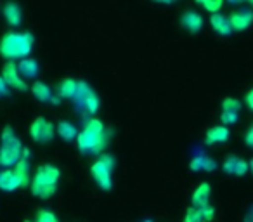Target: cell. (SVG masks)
Listing matches in <instances>:
<instances>
[{
  "instance_id": "33",
  "label": "cell",
  "mask_w": 253,
  "mask_h": 222,
  "mask_svg": "<svg viewBox=\"0 0 253 222\" xmlns=\"http://www.w3.org/2000/svg\"><path fill=\"white\" fill-rule=\"evenodd\" d=\"M248 163H250V172H252V174H253V158H252V160H250V162H248Z\"/></svg>"
},
{
  "instance_id": "16",
  "label": "cell",
  "mask_w": 253,
  "mask_h": 222,
  "mask_svg": "<svg viewBox=\"0 0 253 222\" xmlns=\"http://www.w3.org/2000/svg\"><path fill=\"white\" fill-rule=\"evenodd\" d=\"M210 194H211V186L208 182H201L196 189L191 194V203L194 208H203L207 205H210Z\"/></svg>"
},
{
  "instance_id": "21",
  "label": "cell",
  "mask_w": 253,
  "mask_h": 222,
  "mask_svg": "<svg viewBox=\"0 0 253 222\" xmlns=\"http://www.w3.org/2000/svg\"><path fill=\"white\" fill-rule=\"evenodd\" d=\"M18 70L21 73L23 78H35L40 71V66L37 63V59L33 57H26V59H21L18 64Z\"/></svg>"
},
{
  "instance_id": "6",
  "label": "cell",
  "mask_w": 253,
  "mask_h": 222,
  "mask_svg": "<svg viewBox=\"0 0 253 222\" xmlns=\"http://www.w3.org/2000/svg\"><path fill=\"white\" fill-rule=\"evenodd\" d=\"M73 102L80 111L84 109L85 115H95L99 111V106H101L99 95L84 80L78 82V92H77V97L73 99Z\"/></svg>"
},
{
  "instance_id": "20",
  "label": "cell",
  "mask_w": 253,
  "mask_h": 222,
  "mask_svg": "<svg viewBox=\"0 0 253 222\" xmlns=\"http://www.w3.org/2000/svg\"><path fill=\"white\" fill-rule=\"evenodd\" d=\"M56 132H57V135H59L63 141H66V142H70V141H77V137H78V131H77V127H75L71 122H68V120H61L59 124H57V127H56Z\"/></svg>"
},
{
  "instance_id": "24",
  "label": "cell",
  "mask_w": 253,
  "mask_h": 222,
  "mask_svg": "<svg viewBox=\"0 0 253 222\" xmlns=\"http://www.w3.org/2000/svg\"><path fill=\"white\" fill-rule=\"evenodd\" d=\"M241 109V101L236 97H225L222 101V111H229V113H238Z\"/></svg>"
},
{
  "instance_id": "18",
  "label": "cell",
  "mask_w": 253,
  "mask_h": 222,
  "mask_svg": "<svg viewBox=\"0 0 253 222\" xmlns=\"http://www.w3.org/2000/svg\"><path fill=\"white\" fill-rule=\"evenodd\" d=\"M78 82L80 80H75V78H64L61 80V84L57 85V97L63 101V99H71L73 101L77 97V92H78Z\"/></svg>"
},
{
  "instance_id": "1",
  "label": "cell",
  "mask_w": 253,
  "mask_h": 222,
  "mask_svg": "<svg viewBox=\"0 0 253 222\" xmlns=\"http://www.w3.org/2000/svg\"><path fill=\"white\" fill-rule=\"evenodd\" d=\"M109 144V132L99 118H90L85 122V127L78 132L77 148L84 155H102Z\"/></svg>"
},
{
  "instance_id": "8",
  "label": "cell",
  "mask_w": 253,
  "mask_h": 222,
  "mask_svg": "<svg viewBox=\"0 0 253 222\" xmlns=\"http://www.w3.org/2000/svg\"><path fill=\"white\" fill-rule=\"evenodd\" d=\"M0 77L4 78V82L7 84V87L12 89V90L25 92L26 89H28L25 78H23L21 73H19L18 64H14V63H5L4 68H2V75H0Z\"/></svg>"
},
{
  "instance_id": "26",
  "label": "cell",
  "mask_w": 253,
  "mask_h": 222,
  "mask_svg": "<svg viewBox=\"0 0 253 222\" xmlns=\"http://www.w3.org/2000/svg\"><path fill=\"white\" fill-rule=\"evenodd\" d=\"M184 222H205L200 214V208H187L186 214H184Z\"/></svg>"
},
{
  "instance_id": "17",
  "label": "cell",
  "mask_w": 253,
  "mask_h": 222,
  "mask_svg": "<svg viewBox=\"0 0 253 222\" xmlns=\"http://www.w3.org/2000/svg\"><path fill=\"white\" fill-rule=\"evenodd\" d=\"M2 14H4L7 25L12 26V28H16V26H19L23 23L21 7H19V4H16V2H7V4L4 5V9H2Z\"/></svg>"
},
{
  "instance_id": "15",
  "label": "cell",
  "mask_w": 253,
  "mask_h": 222,
  "mask_svg": "<svg viewBox=\"0 0 253 222\" xmlns=\"http://www.w3.org/2000/svg\"><path fill=\"white\" fill-rule=\"evenodd\" d=\"M32 94L40 102H52V104H59L61 99L52 94V89L45 84V82H35L32 85Z\"/></svg>"
},
{
  "instance_id": "2",
  "label": "cell",
  "mask_w": 253,
  "mask_h": 222,
  "mask_svg": "<svg viewBox=\"0 0 253 222\" xmlns=\"http://www.w3.org/2000/svg\"><path fill=\"white\" fill-rule=\"evenodd\" d=\"M33 44H35V39L30 32L11 30L0 39V56L9 59V63H12L14 59H26L32 52Z\"/></svg>"
},
{
  "instance_id": "13",
  "label": "cell",
  "mask_w": 253,
  "mask_h": 222,
  "mask_svg": "<svg viewBox=\"0 0 253 222\" xmlns=\"http://www.w3.org/2000/svg\"><path fill=\"white\" fill-rule=\"evenodd\" d=\"M189 169L193 172H213L217 169V162H215L211 156L205 155V153H196V155L191 158Z\"/></svg>"
},
{
  "instance_id": "25",
  "label": "cell",
  "mask_w": 253,
  "mask_h": 222,
  "mask_svg": "<svg viewBox=\"0 0 253 222\" xmlns=\"http://www.w3.org/2000/svg\"><path fill=\"white\" fill-rule=\"evenodd\" d=\"M26 222H59V219L49 210H39L35 215V221H26Z\"/></svg>"
},
{
  "instance_id": "29",
  "label": "cell",
  "mask_w": 253,
  "mask_h": 222,
  "mask_svg": "<svg viewBox=\"0 0 253 222\" xmlns=\"http://www.w3.org/2000/svg\"><path fill=\"white\" fill-rule=\"evenodd\" d=\"M245 144L248 146L250 149H253V125L245 132Z\"/></svg>"
},
{
  "instance_id": "19",
  "label": "cell",
  "mask_w": 253,
  "mask_h": 222,
  "mask_svg": "<svg viewBox=\"0 0 253 222\" xmlns=\"http://www.w3.org/2000/svg\"><path fill=\"white\" fill-rule=\"evenodd\" d=\"M210 25H211V28H213V32L222 37H227L232 33V26H231V23H229V18L220 14V12L210 16Z\"/></svg>"
},
{
  "instance_id": "22",
  "label": "cell",
  "mask_w": 253,
  "mask_h": 222,
  "mask_svg": "<svg viewBox=\"0 0 253 222\" xmlns=\"http://www.w3.org/2000/svg\"><path fill=\"white\" fill-rule=\"evenodd\" d=\"M14 172L18 174L19 177H21L23 186H25V187L32 184V177H30V162H28V160H26V158H23L21 162L16 163Z\"/></svg>"
},
{
  "instance_id": "31",
  "label": "cell",
  "mask_w": 253,
  "mask_h": 222,
  "mask_svg": "<svg viewBox=\"0 0 253 222\" xmlns=\"http://www.w3.org/2000/svg\"><path fill=\"white\" fill-rule=\"evenodd\" d=\"M9 92V87H7V84H5L4 82V78L0 77V97H2V95H5Z\"/></svg>"
},
{
  "instance_id": "32",
  "label": "cell",
  "mask_w": 253,
  "mask_h": 222,
  "mask_svg": "<svg viewBox=\"0 0 253 222\" xmlns=\"http://www.w3.org/2000/svg\"><path fill=\"white\" fill-rule=\"evenodd\" d=\"M243 222H253V207H250V210L246 212L245 221H243Z\"/></svg>"
},
{
  "instance_id": "30",
  "label": "cell",
  "mask_w": 253,
  "mask_h": 222,
  "mask_svg": "<svg viewBox=\"0 0 253 222\" xmlns=\"http://www.w3.org/2000/svg\"><path fill=\"white\" fill-rule=\"evenodd\" d=\"M245 102H246V106L253 111V89H250V90L245 94Z\"/></svg>"
},
{
  "instance_id": "11",
  "label": "cell",
  "mask_w": 253,
  "mask_h": 222,
  "mask_svg": "<svg viewBox=\"0 0 253 222\" xmlns=\"http://www.w3.org/2000/svg\"><path fill=\"white\" fill-rule=\"evenodd\" d=\"M222 170L229 176L241 177L250 170V163L246 160L239 158V156H227L222 163Z\"/></svg>"
},
{
  "instance_id": "9",
  "label": "cell",
  "mask_w": 253,
  "mask_h": 222,
  "mask_svg": "<svg viewBox=\"0 0 253 222\" xmlns=\"http://www.w3.org/2000/svg\"><path fill=\"white\" fill-rule=\"evenodd\" d=\"M229 23L232 26V32H245L253 25V9L241 7L236 9L229 14Z\"/></svg>"
},
{
  "instance_id": "3",
  "label": "cell",
  "mask_w": 253,
  "mask_h": 222,
  "mask_svg": "<svg viewBox=\"0 0 253 222\" xmlns=\"http://www.w3.org/2000/svg\"><path fill=\"white\" fill-rule=\"evenodd\" d=\"M59 179H61L59 167L52 165V163H45V165L39 167L32 177V184H30L33 196L40 198V200L52 198L57 193Z\"/></svg>"
},
{
  "instance_id": "34",
  "label": "cell",
  "mask_w": 253,
  "mask_h": 222,
  "mask_svg": "<svg viewBox=\"0 0 253 222\" xmlns=\"http://www.w3.org/2000/svg\"><path fill=\"white\" fill-rule=\"evenodd\" d=\"M250 9H253V0H252V2H250Z\"/></svg>"
},
{
  "instance_id": "12",
  "label": "cell",
  "mask_w": 253,
  "mask_h": 222,
  "mask_svg": "<svg viewBox=\"0 0 253 222\" xmlns=\"http://www.w3.org/2000/svg\"><path fill=\"white\" fill-rule=\"evenodd\" d=\"M23 186V180L18 174L14 172V169H5L0 172V191L4 193H12V191L19 189Z\"/></svg>"
},
{
  "instance_id": "27",
  "label": "cell",
  "mask_w": 253,
  "mask_h": 222,
  "mask_svg": "<svg viewBox=\"0 0 253 222\" xmlns=\"http://www.w3.org/2000/svg\"><path fill=\"white\" fill-rule=\"evenodd\" d=\"M239 118V113H229V111H222L220 113V122L222 125H234Z\"/></svg>"
},
{
  "instance_id": "7",
  "label": "cell",
  "mask_w": 253,
  "mask_h": 222,
  "mask_svg": "<svg viewBox=\"0 0 253 222\" xmlns=\"http://www.w3.org/2000/svg\"><path fill=\"white\" fill-rule=\"evenodd\" d=\"M54 132H56L54 124L45 117H37L30 125V135L39 144H49L54 139Z\"/></svg>"
},
{
  "instance_id": "28",
  "label": "cell",
  "mask_w": 253,
  "mask_h": 222,
  "mask_svg": "<svg viewBox=\"0 0 253 222\" xmlns=\"http://www.w3.org/2000/svg\"><path fill=\"white\" fill-rule=\"evenodd\" d=\"M200 214L205 222H210V221H213V217H215V208L211 207V205H207V207L200 208Z\"/></svg>"
},
{
  "instance_id": "5",
  "label": "cell",
  "mask_w": 253,
  "mask_h": 222,
  "mask_svg": "<svg viewBox=\"0 0 253 222\" xmlns=\"http://www.w3.org/2000/svg\"><path fill=\"white\" fill-rule=\"evenodd\" d=\"M113 169L115 158L108 153H102L90 165V177L102 191H109L113 187Z\"/></svg>"
},
{
  "instance_id": "14",
  "label": "cell",
  "mask_w": 253,
  "mask_h": 222,
  "mask_svg": "<svg viewBox=\"0 0 253 222\" xmlns=\"http://www.w3.org/2000/svg\"><path fill=\"white\" fill-rule=\"evenodd\" d=\"M229 137H231V132H229V129L225 125H213L205 134V142L208 146L224 144V142L229 141Z\"/></svg>"
},
{
  "instance_id": "35",
  "label": "cell",
  "mask_w": 253,
  "mask_h": 222,
  "mask_svg": "<svg viewBox=\"0 0 253 222\" xmlns=\"http://www.w3.org/2000/svg\"><path fill=\"white\" fill-rule=\"evenodd\" d=\"M142 222H153V221H149V219H148V221H142Z\"/></svg>"
},
{
  "instance_id": "4",
  "label": "cell",
  "mask_w": 253,
  "mask_h": 222,
  "mask_svg": "<svg viewBox=\"0 0 253 222\" xmlns=\"http://www.w3.org/2000/svg\"><path fill=\"white\" fill-rule=\"evenodd\" d=\"M23 144L11 125H5L0 134V167H16L23 160Z\"/></svg>"
},
{
  "instance_id": "10",
  "label": "cell",
  "mask_w": 253,
  "mask_h": 222,
  "mask_svg": "<svg viewBox=\"0 0 253 222\" xmlns=\"http://www.w3.org/2000/svg\"><path fill=\"white\" fill-rule=\"evenodd\" d=\"M203 25H205L203 16L198 11H194V9H187L180 16V26L189 33H200L203 30Z\"/></svg>"
},
{
  "instance_id": "23",
  "label": "cell",
  "mask_w": 253,
  "mask_h": 222,
  "mask_svg": "<svg viewBox=\"0 0 253 222\" xmlns=\"http://www.w3.org/2000/svg\"><path fill=\"white\" fill-rule=\"evenodd\" d=\"M198 5L201 9H205V11H208L210 14H218L220 9L224 7V2L222 0H201V2H198Z\"/></svg>"
}]
</instances>
